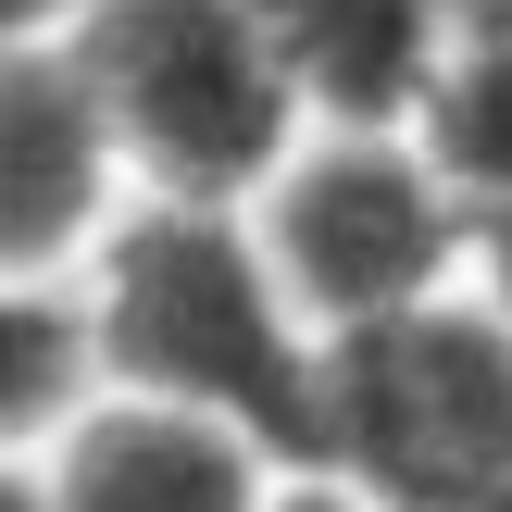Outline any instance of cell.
Segmentation results:
<instances>
[{
  "instance_id": "cell-1",
  "label": "cell",
  "mask_w": 512,
  "mask_h": 512,
  "mask_svg": "<svg viewBox=\"0 0 512 512\" xmlns=\"http://www.w3.org/2000/svg\"><path fill=\"white\" fill-rule=\"evenodd\" d=\"M75 325H88V375L100 388H150V400H188V413H225L250 438H275L288 463H313L325 325L275 275L250 200H163V188H138V213L75 275Z\"/></svg>"
},
{
  "instance_id": "cell-10",
  "label": "cell",
  "mask_w": 512,
  "mask_h": 512,
  "mask_svg": "<svg viewBox=\"0 0 512 512\" xmlns=\"http://www.w3.org/2000/svg\"><path fill=\"white\" fill-rule=\"evenodd\" d=\"M275 512H388V500H363L350 475H313V463H300L288 488H275Z\"/></svg>"
},
{
  "instance_id": "cell-2",
  "label": "cell",
  "mask_w": 512,
  "mask_h": 512,
  "mask_svg": "<svg viewBox=\"0 0 512 512\" xmlns=\"http://www.w3.org/2000/svg\"><path fill=\"white\" fill-rule=\"evenodd\" d=\"M50 13H63L138 188L163 200H250L313 138V100H300L263 0H50Z\"/></svg>"
},
{
  "instance_id": "cell-6",
  "label": "cell",
  "mask_w": 512,
  "mask_h": 512,
  "mask_svg": "<svg viewBox=\"0 0 512 512\" xmlns=\"http://www.w3.org/2000/svg\"><path fill=\"white\" fill-rule=\"evenodd\" d=\"M288 475L300 463L275 438L150 388H100V375L38 438V512H275Z\"/></svg>"
},
{
  "instance_id": "cell-3",
  "label": "cell",
  "mask_w": 512,
  "mask_h": 512,
  "mask_svg": "<svg viewBox=\"0 0 512 512\" xmlns=\"http://www.w3.org/2000/svg\"><path fill=\"white\" fill-rule=\"evenodd\" d=\"M313 475H350L363 500H450L512 475V325L488 288H438L413 313H375L325 338L313 388Z\"/></svg>"
},
{
  "instance_id": "cell-11",
  "label": "cell",
  "mask_w": 512,
  "mask_h": 512,
  "mask_svg": "<svg viewBox=\"0 0 512 512\" xmlns=\"http://www.w3.org/2000/svg\"><path fill=\"white\" fill-rule=\"evenodd\" d=\"M475 288H488V313L512 325V213L488 225V238H475Z\"/></svg>"
},
{
  "instance_id": "cell-13",
  "label": "cell",
  "mask_w": 512,
  "mask_h": 512,
  "mask_svg": "<svg viewBox=\"0 0 512 512\" xmlns=\"http://www.w3.org/2000/svg\"><path fill=\"white\" fill-rule=\"evenodd\" d=\"M0 512H38V463H0Z\"/></svg>"
},
{
  "instance_id": "cell-12",
  "label": "cell",
  "mask_w": 512,
  "mask_h": 512,
  "mask_svg": "<svg viewBox=\"0 0 512 512\" xmlns=\"http://www.w3.org/2000/svg\"><path fill=\"white\" fill-rule=\"evenodd\" d=\"M400 512H512V475L500 488H450V500H400Z\"/></svg>"
},
{
  "instance_id": "cell-14",
  "label": "cell",
  "mask_w": 512,
  "mask_h": 512,
  "mask_svg": "<svg viewBox=\"0 0 512 512\" xmlns=\"http://www.w3.org/2000/svg\"><path fill=\"white\" fill-rule=\"evenodd\" d=\"M475 13H512V0H475Z\"/></svg>"
},
{
  "instance_id": "cell-7",
  "label": "cell",
  "mask_w": 512,
  "mask_h": 512,
  "mask_svg": "<svg viewBox=\"0 0 512 512\" xmlns=\"http://www.w3.org/2000/svg\"><path fill=\"white\" fill-rule=\"evenodd\" d=\"M313 125H413L438 63L463 50L475 0H263Z\"/></svg>"
},
{
  "instance_id": "cell-5",
  "label": "cell",
  "mask_w": 512,
  "mask_h": 512,
  "mask_svg": "<svg viewBox=\"0 0 512 512\" xmlns=\"http://www.w3.org/2000/svg\"><path fill=\"white\" fill-rule=\"evenodd\" d=\"M138 213L113 113L75 63L63 13H0V288H63L100 263V238Z\"/></svg>"
},
{
  "instance_id": "cell-8",
  "label": "cell",
  "mask_w": 512,
  "mask_h": 512,
  "mask_svg": "<svg viewBox=\"0 0 512 512\" xmlns=\"http://www.w3.org/2000/svg\"><path fill=\"white\" fill-rule=\"evenodd\" d=\"M413 138L438 150V175L475 200V238L512 213V13H475L463 50L438 63V88H425Z\"/></svg>"
},
{
  "instance_id": "cell-4",
  "label": "cell",
  "mask_w": 512,
  "mask_h": 512,
  "mask_svg": "<svg viewBox=\"0 0 512 512\" xmlns=\"http://www.w3.org/2000/svg\"><path fill=\"white\" fill-rule=\"evenodd\" d=\"M250 225L325 338L413 313L438 288H475V200L438 175V150L413 125H313L250 188Z\"/></svg>"
},
{
  "instance_id": "cell-9",
  "label": "cell",
  "mask_w": 512,
  "mask_h": 512,
  "mask_svg": "<svg viewBox=\"0 0 512 512\" xmlns=\"http://www.w3.org/2000/svg\"><path fill=\"white\" fill-rule=\"evenodd\" d=\"M88 388V325L63 288H0V463H38V438Z\"/></svg>"
}]
</instances>
